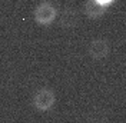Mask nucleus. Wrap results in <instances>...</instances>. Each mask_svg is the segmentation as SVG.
I'll use <instances>...</instances> for the list:
<instances>
[{
	"instance_id": "obj_2",
	"label": "nucleus",
	"mask_w": 126,
	"mask_h": 123,
	"mask_svg": "<svg viewBox=\"0 0 126 123\" xmlns=\"http://www.w3.org/2000/svg\"><path fill=\"white\" fill-rule=\"evenodd\" d=\"M57 9L50 1H42L34 9V20L40 26H49L56 20Z\"/></svg>"
},
{
	"instance_id": "obj_4",
	"label": "nucleus",
	"mask_w": 126,
	"mask_h": 123,
	"mask_svg": "<svg viewBox=\"0 0 126 123\" xmlns=\"http://www.w3.org/2000/svg\"><path fill=\"white\" fill-rule=\"evenodd\" d=\"M79 23V15L76 10L73 9H66L63 10L62 16H60V26L64 29H72Z\"/></svg>"
},
{
	"instance_id": "obj_1",
	"label": "nucleus",
	"mask_w": 126,
	"mask_h": 123,
	"mask_svg": "<svg viewBox=\"0 0 126 123\" xmlns=\"http://www.w3.org/2000/svg\"><path fill=\"white\" fill-rule=\"evenodd\" d=\"M32 103H33V108L37 112L46 113V112H49V110H52L55 108L56 94L49 87H40L34 92L33 97H32Z\"/></svg>"
},
{
	"instance_id": "obj_5",
	"label": "nucleus",
	"mask_w": 126,
	"mask_h": 123,
	"mask_svg": "<svg viewBox=\"0 0 126 123\" xmlns=\"http://www.w3.org/2000/svg\"><path fill=\"white\" fill-rule=\"evenodd\" d=\"M105 9L103 6H100L99 3H96L94 0H87L83 6V13L90 17V19H97V17H102L105 13Z\"/></svg>"
},
{
	"instance_id": "obj_3",
	"label": "nucleus",
	"mask_w": 126,
	"mask_h": 123,
	"mask_svg": "<svg viewBox=\"0 0 126 123\" xmlns=\"http://www.w3.org/2000/svg\"><path fill=\"white\" fill-rule=\"evenodd\" d=\"M87 53L94 60H103V59H106L110 53L109 40H106V39H103V37L93 39L89 43V46H87Z\"/></svg>"
},
{
	"instance_id": "obj_6",
	"label": "nucleus",
	"mask_w": 126,
	"mask_h": 123,
	"mask_svg": "<svg viewBox=\"0 0 126 123\" xmlns=\"http://www.w3.org/2000/svg\"><path fill=\"white\" fill-rule=\"evenodd\" d=\"M94 1H96V3H99L100 6H103V7H108V6L112 4L115 0H94Z\"/></svg>"
}]
</instances>
